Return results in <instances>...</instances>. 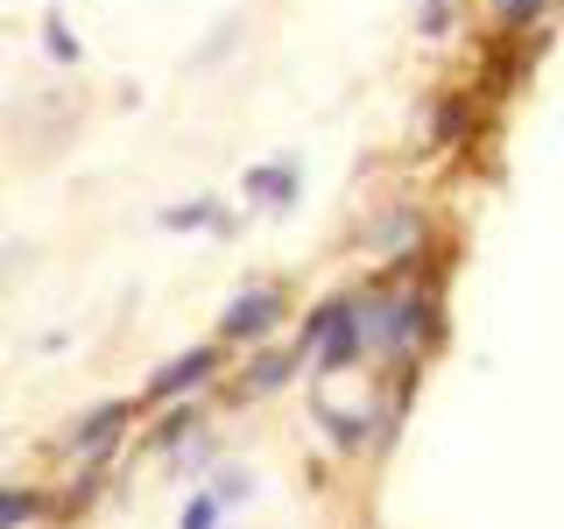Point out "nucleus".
<instances>
[{
	"label": "nucleus",
	"mask_w": 564,
	"mask_h": 529,
	"mask_svg": "<svg viewBox=\"0 0 564 529\" xmlns=\"http://www.w3.org/2000/svg\"><path fill=\"white\" fill-rule=\"evenodd\" d=\"M367 311H360V296H325V339H317L311 360L325 367V375H346L352 360H367Z\"/></svg>",
	"instance_id": "3"
},
{
	"label": "nucleus",
	"mask_w": 564,
	"mask_h": 529,
	"mask_svg": "<svg viewBox=\"0 0 564 529\" xmlns=\"http://www.w3.org/2000/svg\"><path fill=\"white\" fill-rule=\"evenodd\" d=\"M184 438H191V410H170V423L155 431V452H176Z\"/></svg>",
	"instance_id": "18"
},
{
	"label": "nucleus",
	"mask_w": 564,
	"mask_h": 529,
	"mask_svg": "<svg viewBox=\"0 0 564 529\" xmlns=\"http://www.w3.org/2000/svg\"><path fill=\"white\" fill-rule=\"evenodd\" d=\"M219 516H226L219 487H205V494H191V501H184V516H176V529H219Z\"/></svg>",
	"instance_id": "12"
},
{
	"label": "nucleus",
	"mask_w": 564,
	"mask_h": 529,
	"mask_svg": "<svg viewBox=\"0 0 564 529\" xmlns=\"http://www.w3.org/2000/svg\"><path fill=\"white\" fill-rule=\"evenodd\" d=\"M128 417H134V402H99V410H85L78 417V431L64 438V452L70 458H85V466H106V458L120 452V438H128Z\"/></svg>",
	"instance_id": "5"
},
{
	"label": "nucleus",
	"mask_w": 564,
	"mask_h": 529,
	"mask_svg": "<svg viewBox=\"0 0 564 529\" xmlns=\"http://www.w3.org/2000/svg\"><path fill=\"white\" fill-rule=\"evenodd\" d=\"M325 438H332V452H360L367 445V417L360 410H325Z\"/></svg>",
	"instance_id": "11"
},
{
	"label": "nucleus",
	"mask_w": 564,
	"mask_h": 529,
	"mask_svg": "<svg viewBox=\"0 0 564 529\" xmlns=\"http://www.w3.org/2000/svg\"><path fill=\"white\" fill-rule=\"evenodd\" d=\"M445 29H452V0H416V35H431V43H437Z\"/></svg>",
	"instance_id": "15"
},
{
	"label": "nucleus",
	"mask_w": 564,
	"mask_h": 529,
	"mask_svg": "<svg viewBox=\"0 0 564 529\" xmlns=\"http://www.w3.org/2000/svg\"><path fill=\"white\" fill-rule=\"evenodd\" d=\"M360 311H367V346L375 353H416L445 339V317H437L431 290H388V296H367Z\"/></svg>",
	"instance_id": "1"
},
{
	"label": "nucleus",
	"mask_w": 564,
	"mask_h": 529,
	"mask_svg": "<svg viewBox=\"0 0 564 529\" xmlns=\"http://www.w3.org/2000/svg\"><path fill=\"white\" fill-rule=\"evenodd\" d=\"M296 360H311L304 346H290V353H261L254 367H247V381H240V396H269V388H282L296 375Z\"/></svg>",
	"instance_id": "8"
},
{
	"label": "nucleus",
	"mask_w": 564,
	"mask_h": 529,
	"mask_svg": "<svg viewBox=\"0 0 564 529\" xmlns=\"http://www.w3.org/2000/svg\"><path fill=\"white\" fill-rule=\"evenodd\" d=\"M234 212H226V198H184L163 212V234H234Z\"/></svg>",
	"instance_id": "7"
},
{
	"label": "nucleus",
	"mask_w": 564,
	"mask_h": 529,
	"mask_svg": "<svg viewBox=\"0 0 564 529\" xmlns=\"http://www.w3.org/2000/svg\"><path fill=\"white\" fill-rule=\"evenodd\" d=\"M290 317V296L275 290V282H254V290H240V296H226V311H219V346H261L269 332Z\"/></svg>",
	"instance_id": "2"
},
{
	"label": "nucleus",
	"mask_w": 564,
	"mask_h": 529,
	"mask_svg": "<svg viewBox=\"0 0 564 529\" xmlns=\"http://www.w3.org/2000/svg\"><path fill=\"white\" fill-rule=\"evenodd\" d=\"M375 240L410 255V247H416V212H388V219H375Z\"/></svg>",
	"instance_id": "14"
},
{
	"label": "nucleus",
	"mask_w": 564,
	"mask_h": 529,
	"mask_svg": "<svg viewBox=\"0 0 564 529\" xmlns=\"http://www.w3.org/2000/svg\"><path fill=\"white\" fill-rule=\"evenodd\" d=\"M212 375H219V339L184 346L176 360H163V367L149 375V388H141V396H149V402H184V396H198Z\"/></svg>",
	"instance_id": "4"
},
{
	"label": "nucleus",
	"mask_w": 564,
	"mask_h": 529,
	"mask_svg": "<svg viewBox=\"0 0 564 529\" xmlns=\"http://www.w3.org/2000/svg\"><path fill=\"white\" fill-rule=\"evenodd\" d=\"M247 494H254V473H247V466H226V473H219V501H226V508H240Z\"/></svg>",
	"instance_id": "17"
},
{
	"label": "nucleus",
	"mask_w": 564,
	"mask_h": 529,
	"mask_svg": "<svg viewBox=\"0 0 564 529\" xmlns=\"http://www.w3.org/2000/svg\"><path fill=\"white\" fill-rule=\"evenodd\" d=\"M240 191L261 212H296V198H304V163H296V155H290V163H282V155H275V163H254L240 176Z\"/></svg>",
	"instance_id": "6"
},
{
	"label": "nucleus",
	"mask_w": 564,
	"mask_h": 529,
	"mask_svg": "<svg viewBox=\"0 0 564 529\" xmlns=\"http://www.w3.org/2000/svg\"><path fill=\"white\" fill-rule=\"evenodd\" d=\"M43 50H50L57 64H78V57H85V43H78V35H70V22H64V8L43 14Z\"/></svg>",
	"instance_id": "10"
},
{
	"label": "nucleus",
	"mask_w": 564,
	"mask_h": 529,
	"mask_svg": "<svg viewBox=\"0 0 564 529\" xmlns=\"http://www.w3.org/2000/svg\"><path fill=\"white\" fill-rule=\"evenodd\" d=\"M543 8H551V0H494V22H501L508 35H522V29L543 22Z\"/></svg>",
	"instance_id": "13"
},
{
	"label": "nucleus",
	"mask_w": 564,
	"mask_h": 529,
	"mask_svg": "<svg viewBox=\"0 0 564 529\" xmlns=\"http://www.w3.org/2000/svg\"><path fill=\"white\" fill-rule=\"evenodd\" d=\"M466 128H473L466 99H445V106H437V141H466Z\"/></svg>",
	"instance_id": "16"
},
{
	"label": "nucleus",
	"mask_w": 564,
	"mask_h": 529,
	"mask_svg": "<svg viewBox=\"0 0 564 529\" xmlns=\"http://www.w3.org/2000/svg\"><path fill=\"white\" fill-rule=\"evenodd\" d=\"M43 516H50V501L35 487H0V529H29Z\"/></svg>",
	"instance_id": "9"
}]
</instances>
